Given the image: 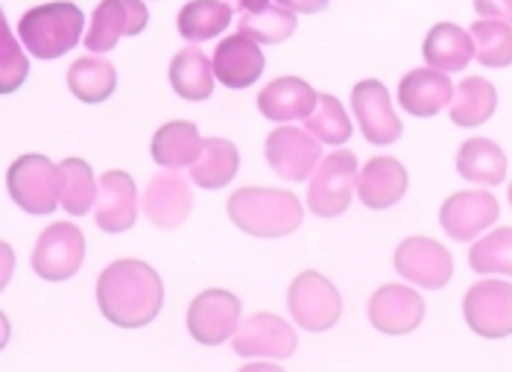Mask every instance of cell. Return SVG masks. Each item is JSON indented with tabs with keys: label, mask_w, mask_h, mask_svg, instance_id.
Masks as SVG:
<instances>
[{
	"label": "cell",
	"mask_w": 512,
	"mask_h": 372,
	"mask_svg": "<svg viewBox=\"0 0 512 372\" xmlns=\"http://www.w3.org/2000/svg\"><path fill=\"white\" fill-rule=\"evenodd\" d=\"M199 150H202V138L197 124L191 121H170L153 135V159L167 170L191 167L197 162Z\"/></svg>",
	"instance_id": "484cf974"
},
{
	"label": "cell",
	"mask_w": 512,
	"mask_h": 372,
	"mask_svg": "<svg viewBox=\"0 0 512 372\" xmlns=\"http://www.w3.org/2000/svg\"><path fill=\"white\" fill-rule=\"evenodd\" d=\"M457 170L474 185H501L507 176V156L489 138H469L457 153Z\"/></svg>",
	"instance_id": "4316f807"
},
{
	"label": "cell",
	"mask_w": 512,
	"mask_h": 372,
	"mask_svg": "<svg viewBox=\"0 0 512 372\" xmlns=\"http://www.w3.org/2000/svg\"><path fill=\"white\" fill-rule=\"evenodd\" d=\"M469 267L474 273H501L512 279V226L495 229L480 238L469 252Z\"/></svg>",
	"instance_id": "e575fe53"
},
{
	"label": "cell",
	"mask_w": 512,
	"mask_h": 372,
	"mask_svg": "<svg viewBox=\"0 0 512 372\" xmlns=\"http://www.w3.org/2000/svg\"><path fill=\"white\" fill-rule=\"evenodd\" d=\"M191 208H194L191 185L176 170L156 173L147 182V191H144V214H147V220L156 229H164V232L179 229L191 217Z\"/></svg>",
	"instance_id": "2e32d148"
},
{
	"label": "cell",
	"mask_w": 512,
	"mask_h": 372,
	"mask_svg": "<svg viewBox=\"0 0 512 372\" xmlns=\"http://www.w3.org/2000/svg\"><path fill=\"white\" fill-rule=\"evenodd\" d=\"M454 100V85L448 74L436 68H416L401 77L398 83V103L413 118H434Z\"/></svg>",
	"instance_id": "ffe728a7"
},
{
	"label": "cell",
	"mask_w": 512,
	"mask_h": 372,
	"mask_svg": "<svg viewBox=\"0 0 512 372\" xmlns=\"http://www.w3.org/2000/svg\"><path fill=\"white\" fill-rule=\"evenodd\" d=\"M276 3L287 6V9H293V12H308V15L322 12V9L328 6V0H276Z\"/></svg>",
	"instance_id": "f35d334b"
},
{
	"label": "cell",
	"mask_w": 512,
	"mask_h": 372,
	"mask_svg": "<svg viewBox=\"0 0 512 372\" xmlns=\"http://www.w3.org/2000/svg\"><path fill=\"white\" fill-rule=\"evenodd\" d=\"M395 270L401 279L425 290L445 288L454 276V258L434 238H407L393 255Z\"/></svg>",
	"instance_id": "ba28073f"
},
{
	"label": "cell",
	"mask_w": 512,
	"mask_h": 372,
	"mask_svg": "<svg viewBox=\"0 0 512 372\" xmlns=\"http://www.w3.org/2000/svg\"><path fill=\"white\" fill-rule=\"evenodd\" d=\"M474 42V59L483 68H510L512 65V27L504 21H474L469 30Z\"/></svg>",
	"instance_id": "d6a6232c"
},
{
	"label": "cell",
	"mask_w": 512,
	"mask_h": 372,
	"mask_svg": "<svg viewBox=\"0 0 512 372\" xmlns=\"http://www.w3.org/2000/svg\"><path fill=\"white\" fill-rule=\"evenodd\" d=\"M237 33L258 44L284 42L296 33V12L281 3H267L258 12H243L237 21Z\"/></svg>",
	"instance_id": "4dcf8cb0"
},
{
	"label": "cell",
	"mask_w": 512,
	"mask_h": 372,
	"mask_svg": "<svg viewBox=\"0 0 512 372\" xmlns=\"http://www.w3.org/2000/svg\"><path fill=\"white\" fill-rule=\"evenodd\" d=\"M510 206H512V185H510Z\"/></svg>",
	"instance_id": "b9f144b4"
},
{
	"label": "cell",
	"mask_w": 512,
	"mask_h": 372,
	"mask_svg": "<svg viewBox=\"0 0 512 372\" xmlns=\"http://www.w3.org/2000/svg\"><path fill=\"white\" fill-rule=\"evenodd\" d=\"M85 238L74 223H53L39 235L33 270L44 282H65L82 267Z\"/></svg>",
	"instance_id": "9c48e42d"
},
{
	"label": "cell",
	"mask_w": 512,
	"mask_h": 372,
	"mask_svg": "<svg viewBox=\"0 0 512 372\" xmlns=\"http://www.w3.org/2000/svg\"><path fill=\"white\" fill-rule=\"evenodd\" d=\"M6 188L15 206L24 208L27 214H50L59 206L62 173L47 156L30 153L12 162L6 173Z\"/></svg>",
	"instance_id": "277c9868"
},
{
	"label": "cell",
	"mask_w": 512,
	"mask_h": 372,
	"mask_svg": "<svg viewBox=\"0 0 512 372\" xmlns=\"http://www.w3.org/2000/svg\"><path fill=\"white\" fill-rule=\"evenodd\" d=\"M94 220L103 232L120 235L129 232L138 220V188L135 179L123 170H109L100 176Z\"/></svg>",
	"instance_id": "ac0fdd59"
},
{
	"label": "cell",
	"mask_w": 512,
	"mask_h": 372,
	"mask_svg": "<svg viewBox=\"0 0 512 372\" xmlns=\"http://www.w3.org/2000/svg\"><path fill=\"white\" fill-rule=\"evenodd\" d=\"M59 173H62L59 206L65 208L68 214H74V217L88 214L91 206L97 203V191H100V185H97V179H94L88 162H82V159H65L59 165Z\"/></svg>",
	"instance_id": "1f68e13d"
},
{
	"label": "cell",
	"mask_w": 512,
	"mask_h": 372,
	"mask_svg": "<svg viewBox=\"0 0 512 372\" xmlns=\"http://www.w3.org/2000/svg\"><path fill=\"white\" fill-rule=\"evenodd\" d=\"M316 94L311 85L299 77H278L258 94V109L264 118L276 124L305 121L316 106Z\"/></svg>",
	"instance_id": "7402d4cb"
},
{
	"label": "cell",
	"mask_w": 512,
	"mask_h": 372,
	"mask_svg": "<svg viewBox=\"0 0 512 372\" xmlns=\"http://www.w3.org/2000/svg\"><path fill=\"white\" fill-rule=\"evenodd\" d=\"M240 326V299L229 290H205L188 308V331L202 346H220Z\"/></svg>",
	"instance_id": "8fae6325"
},
{
	"label": "cell",
	"mask_w": 512,
	"mask_h": 372,
	"mask_svg": "<svg viewBox=\"0 0 512 372\" xmlns=\"http://www.w3.org/2000/svg\"><path fill=\"white\" fill-rule=\"evenodd\" d=\"M150 12L144 0H103L91 15V30L85 33V47L91 53H109L123 36H138L147 30Z\"/></svg>",
	"instance_id": "7c38bea8"
},
{
	"label": "cell",
	"mask_w": 512,
	"mask_h": 372,
	"mask_svg": "<svg viewBox=\"0 0 512 372\" xmlns=\"http://www.w3.org/2000/svg\"><path fill=\"white\" fill-rule=\"evenodd\" d=\"M267 162L287 182H305L322 162V147L308 129L278 126L267 138Z\"/></svg>",
	"instance_id": "30bf717a"
},
{
	"label": "cell",
	"mask_w": 512,
	"mask_h": 372,
	"mask_svg": "<svg viewBox=\"0 0 512 372\" xmlns=\"http://www.w3.org/2000/svg\"><path fill=\"white\" fill-rule=\"evenodd\" d=\"M352 109H355L360 132L369 144L387 147L395 144L404 132V126L393 112V100L387 85L378 80H363L352 88Z\"/></svg>",
	"instance_id": "4fadbf2b"
},
{
	"label": "cell",
	"mask_w": 512,
	"mask_h": 372,
	"mask_svg": "<svg viewBox=\"0 0 512 372\" xmlns=\"http://www.w3.org/2000/svg\"><path fill=\"white\" fill-rule=\"evenodd\" d=\"M501 206L489 191H460L451 194L439 208V223L454 241H474L480 232L495 226Z\"/></svg>",
	"instance_id": "9a60e30c"
},
{
	"label": "cell",
	"mask_w": 512,
	"mask_h": 372,
	"mask_svg": "<svg viewBox=\"0 0 512 372\" xmlns=\"http://www.w3.org/2000/svg\"><path fill=\"white\" fill-rule=\"evenodd\" d=\"M357 185V159L352 150L325 156L308 185V208L316 217H340L352 206Z\"/></svg>",
	"instance_id": "8992f818"
},
{
	"label": "cell",
	"mask_w": 512,
	"mask_h": 372,
	"mask_svg": "<svg viewBox=\"0 0 512 372\" xmlns=\"http://www.w3.org/2000/svg\"><path fill=\"white\" fill-rule=\"evenodd\" d=\"M97 305L112 326L141 329L158 317L164 305V285L150 264L123 258L100 273Z\"/></svg>",
	"instance_id": "6da1fadb"
},
{
	"label": "cell",
	"mask_w": 512,
	"mask_h": 372,
	"mask_svg": "<svg viewBox=\"0 0 512 372\" xmlns=\"http://www.w3.org/2000/svg\"><path fill=\"white\" fill-rule=\"evenodd\" d=\"M6 343H9V320H6V314L0 311V352L6 349Z\"/></svg>",
	"instance_id": "60d3db41"
},
{
	"label": "cell",
	"mask_w": 512,
	"mask_h": 372,
	"mask_svg": "<svg viewBox=\"0 0 512 372\" xmlns=\"http://www.w3.org/2000/svg\"><path fill=\"white\" fill-rule=\"evenodd\" d=\"M240 170V153L232 141L226 138H202L197 162L191 165V179L194 185L205 191L226 188Z\"/></svg>",
	"instance_id": "cb8c5ba5"
},
{
	"label": "cell",
	"mask_w": 512,
	"mask_h": 372,
	"mask_svg": "<svg viewBox=\"0 0 512 372\" xmlns=\"http://www.w3.org/2000/svg\"><path fill=\"white\" fill-rule=\"evenodd\" d=\"M425 320V299L413 288L384 285L369 299V323L384 334H410Z\"/></svg>",
	"instance_id": "e0dca14e"
},
{
	"label": "cell",
	"mask_w": 512,
	"mask_h": 372,
	"mask_svg": "<svg viewBox=\"0 0 512 372\" xmlns=\"http://www.w3.org/2000/svg\"><path fill=\"white\" fill-rule=\"evenodd\" d=\"M463 317L469 329L486 340L512 334V285L501 279H483L463 299Z\"/></svg>",
	"instance_id": "52a82bcc"
},
{
	"label": "cell",
	"mask_w": 512,
	"mask_h": 372,
	"mask_svg": "<svg viewBox=\"0 0 512 372\" xmlns=\"http://www.w3.org/2000/svg\"><path fill=\"white\" fill-rule=\"evenodd\" d=\"M12 273H15V249L0 241V290L9 285Z\"/></svg>",
	"instance_id": "74e56055"
},
{
	"label": "cell",
	"mask_w": 512,
	"mask_h": 372,
	"mask_svg": "<svg viewBox=\"0 0 512 372\" xmlns=\"http://www.w3.org/2000/svg\"><path fill=\"white\" fill-rule=\"evenodd\" d=\"M211 68H214V77L226 88H249L261 80L267 59H264L258 42H252L243 33H235L217 44Z\"/></svg>",
	"instance_id": "d6986e66"
},
{
	"label": "cell",
	"mask_w": 512,
	"mask_h": 372,
	"mask_svg": "<svg viewBox=\"0 0 512 372\" xmlns=\"http://www.w3.org/2000/svg\"><path fill=\"white\" fill-rule=\"evenodd\" d=\"M170 85L182 100H208L214 94V68L199 47H185L170 62Z\"/></svg>",
	"instance_id": "d4e9b609"
},
{
	"label": "cell",
	"mask_w": 512,
	"mask_h": 372,
	"mask_svg": "<svg viewBox=\"0 0 512 372\" xmlns=\"http://www.w3.org/2000/svg\"><path fill=\"white\" fill-rule=\"evenodd\" d=\"M305 129L314 135L319 144L340 147L352 138V121L343 109V103L334 94H319L314 112L305 118Z\"/></svg>",
	"instance_id": "836d02e7"
},
{
	"label": "cell",
	"mask_w": 512,
	"mask_h": 372,
	"mask_svg": "<svg viewBox=\"0 0 512 372\" xmlns=\"http://www.w3.org/2000/svg\"><path fill=\"white\" fill-rule=\"evenodd\" d=\"M82 27H85V15L77 3L56 0L24 12L18 24V36L27 53H33L36 59H59L77 47L82 39Z\"/></svg>",
	"instance_id": "3957f363"
},
{
	"label": "cell",
	"mask_w": 512,
	"mask_h": 372,
	"mask_svg": "<svg viewBox=\"0 0 512 372\" xmlns=\"http://www.w3.org/2000/svg\"><path fill=\"white\" fill-rule=\"evenodd\" d=\"M118 71L103 56H82L68 68V88L82 103H103L115 94Z\"/></svg>",
	"instance_id": "83f0119b"
},
{
	"label": "cell",
	"mask_w": 512,
	"mask_h": 372,
	"mask_svg": "<svg viewBox=\"0 0 512 372\" xmlns=\"http://www.w3.org/2000/svg\"><path fill=\"white\" fill-rule=\"evenodd\" d=\"M407 194V170L393 156L369 159L357 173V197L366 208H393Z\"/></svg>",
	"instance_id": "44dd1931"
},
{
	"label": "cell",
	"mask_w": 512,
	"mask_h": 372,
	"mask_svg": "<svg viewBox=\"0 0 512 372\" xmlns=\"http://www.w3.org/2000/svg\"><path fill=\"white\" fill-rule=\"evenodd\" d=\"M474 9L486 21H504L512 27V0H474Z\"/></svg>",
	"instance_id": "8d00e7d4"
},
{
	"label": "cell",
	"mask_w": 512,
	"mask_h": 372,
	"mask_svg": "<svg viewBox=\"0 0 512 372\" xmlns=\"http://www.w3.org/2000/svg\"><path fill=\"white\" fill-rule=\"evenodd\" d=\"M232 24V6L223 0H191L179 12V36L199 44L220 36Z\"/></svg>",
	"instance_id": "f546056e"
},
{
	"label": "cell",
	"mask_w": 512,
	"mask_h": 372,
	"mask_svg": "<svg viewBox=\"0 0 512 372\" xmlns=\"http://www.w3.org/2000/svg\"><path fill=\"white\" fill-rule=\"evenodd\" d=\"M237 9H243V12H258V9H264L267 3H273V0H232Z\"/></svg>",
	"instance_id": "ab89813d"
},
{
	"label": "cell",
	"mask_w": 512,
	"mask_h": 372,
	"mask_svg": "<svg viewBox=\"0 0 512 372\" xmlns=\"http://www.w3.org/2000/svg\"><path fill=\"white\" fill-rule=\"evenodd\" d=\"M226 208L237 229L252 238L293 235L305 217L299 197L278 188H237Z\"/></svg>",
	"instance_id": "7a4b0ae2"
},
{
	"label": "cell",
	"mask_w": 512,
	"mask_h": 372,
	"mask_svg": "<svg viewBox=\"0 0 512 372\" xmlns=\"http://www.w3.org/2000/svg\"><path fill=\"white\" fill-rule=\"evenodd\" d=\"M422 53H425L428 68H436L442 74H454V71H463L474 59V42L469 30H463L457 24H436L425 36Z\"/></svg>",
	"instance_id": "603a6c76"
},
{
	"label": "cell",
	"mask_w": 512,
	"mask_h": 372,
	"mask_svg": "<svg viewBox=\"0 0 512 372\" xmlns=\"http://www.w3.org/2000/svg\"><path fill=\"white\" fill-rule=\"evenodd\" d=\"M299 346L293 326H287L276 314H252L243 326H237L232 349L240 358H276L287 361Z\"/></svg>",
	"instance_id": "5bb4252c"
},
{
	"label": "cell",
	"mask_w": 512,
	"mask_h": 372,
	"mask_svg": "<svg viewBox=\"0 0 512 372\" xmlns=\"http://www.w3.org/2000/svg\"><path fill=\"white\" fill-rule=\"evenodd\" d=\"M27 74H30L27 53L21 50L18 39L12 36V30L6 24V15L0 9V94L18 91L27 80Z\"/></svg>",
	"instance_id": "d590c367"
},
{
	"label": "cell",
	"mask_w": 512,
	"mask_h": 372,
	"mask_svg": "<svg viewBox=\"0 0 512 372\" xmlns=\"http://www.w3.org/2000/svg\"><path fill=\"white\" fill-rule=\"evenodd\" d=\"M498 109V91L495 85L483 77H466L463 83L454 88V100H451V121L457 126L486 124Z\"/></svg>",
	"instance_id": "f1b7e54d"
},
{
	"label": "cell",
	"mask_w": 512,
	"mask_h": 372,
	"mask_svg": "<svg viewBox=\"0 0 512 372\" xmlns=\"http://www.w3.org/2000/svg\"><path fill=\"white\" fill-rule=\"evenodd\" d=\"M287 308L296 326L305 331H328L343 314V299L337 288L316 270H305L287 290Z\"/></svg>",
	"instance_id": "5b68a950"
}]
</instances>
